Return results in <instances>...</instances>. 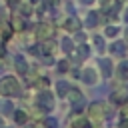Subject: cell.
<instances>
[{"instance_id": "obj_25", "label": "cell", "mask_w": 128, "mask_h": 128, "mask_svg": "<svg viewBox=\"0 0 128 128\" xmlns=\"http://www.w3.org/2000/svg\"><path fill=\"white\" fill-rule=\"evenodd\" d=\"M118 128H128V118H122V122L118 124Z\"/></svg>"}, {"instance_id": "obj_12", "label": "cell", "mask_w": 128, "mask_h": 128, "mask_svg": "<svg viewBox=\"0 0 128 128\" xmlns=\"http://www.w3.org/2000/svg\"><path fill=\"white\" fill-rule=\"evenodd\" d=\"M100 72L104 74V78H110L112 76V62L110 60H102L100 62Z\"/></svg>"}, {"instance_id": "obj_3", "label": "cell", "mask_w": 128, "mask_h": 128, "mask_svg": "<svg viewBox=\"0 0 128 128\" xmlns=\"http://www.w3.org/2000/svg\"><path fill=\"white\" fill-rule=\"evenodd\" d=\"M36 104H38V110H40L42 114H48V112H52V108H54V96H52L48 90H42V92L38 94Z\"/></svg>"}, {"instance_id": "obj_1", "label": "cell", "mask_w": 128, "mask_h": 128, "mask_svg": "<svg viewBox=\"0 0 128 128\" xmlns=\"http://www.w3.org/2000/svg\"><path fill=\"white\" fill-rule=\"evenodd\" d=\"M0 94L2 96H18L20 94V82L16 76H4L0 78Z\"/></svg>"}, {"instance_id": "obj_20", "label": "cell", "mask_w": 128, "mask_h": 128, "mask_svg": "<svg viewBox=\"0 0 128 128\" xmlns=\"http://www.w3.org/2000/svg\"><path fill=\"white\" fill-rule=\"evenodd\" d=\"M92 42H94V46H96L100 52L104 50V40H102V36H94V40H92Z\"/></svg>"}, {"instance_id": "obj_14", "label": "cell", "mask_w": 128, "mask_h": 128, "mask_svg": "<svg viewBox=\"0 0 128 128\" xmlns=\"http://www.w3.org/2000/svg\"><path fill=\"white\" fill-rule=\"evenodd\" d=\"M112 54H116V56L126 54V44H124V42H114V44H112Z\"/></svg>"}, {"instance_id": "obj_4", "label": "cell", "mask_w": 128, "mask_h": 128, "mask_svg": "<svg viewBox=\"0 0 128 128\" xmlns=\"http://www.w3.org/2000/svg\"><path fill=\"white\" fill-rule=\"evenodd\" d=\"M36 36H38L40 40H50V38L54 36V26H52L50 22H42V24H38V28H36Z\"/></svg>"}, {"instance_id": "obj_19", "label": "cell", "mask_w": 128, "mask_h": 128, "mask_svg": "<svg viewBox=\"0 0 128 128\" xmlns=\"http://www.w3.org/2000/svg\"><path fill=\"white\" fill-rule=\"evenodd\" d=\"M62 46H64V50H66V52H72V50H74V46H72V40H70L68 36H66V38H62Z\"/></svg>"}, {"instance_id": "obj_26", "label": "cell", "mask_w": 128, "mask_h": 128, "mask_svg": "<svg viewBox=\"0 0 128 128\" xmlns=\"http://www.w3.org/2000/svg\"><path fill=\"white\" fill-rule=\"evenodd\" d=\"M20 4V0H8V6H12V8H16Z\"/></svg>"}, {"instance_id": "obj_2", "label": "cell", "mask_w": 128, "mask_h": 128, "mask_svg": "<svg viewBox=\"0 0 128 128\" xmlns=\"http://www.w3.org/2000/svg\"><path fill=\"white\" fill-rule=\"evenodd\" d=\"M104 116H106V106H104V102H92V104H88V108H86V118L90 120V122H100V120H104Z\"/></svg>"}, {"instance_id": "obj_21", "label": "cell", "mask_w": 128, "mask_h": 128, "mask_svg": "<svg viewBox=\"0 0 128 128\" xmlns=\"http://www.w3.org/2000/svg\"><path fill=\"white\" fill-rule=\"evenodd\" d=\"M44 128H58V122H56L54 118H50V116H48V118L44 120Z\"/></svg>"}, {"instance_id": "obj_15", "label": "cell", "mask_w": 128, "mask_h": 128, "mask_svg": "<svg viewBox=\"0 0 128 128\" xmlns=\"http://www.w3.org/2000/svg\"><path fill=\"white\" fill-rule=\"evenodd\" d=\"M68 98H70V102L76 104V102L82 100V92H80L78 88H70V90H68Z\"/></svg>"}, {"instance_id": "obj_16", "label": "cell", "mask_w": 128, "mask_h": 128, "mask_svg": "<svg viewBox=\"0 0 128 128\" xmlns=\"http://www.w3.org/2000/svg\"><path fill=\"white\" fill-rule=\"evenodd\" d=\"M98 16H100L98 12H90L88 18H86V26H96L98 24Z\"/></svg>"}, {"instance_id": "obj_28", "label": "cell", "mask_w": 128, "mask_h": 128, "mask_svg": "<svg viewBox=\"0 0 128 128\" xmlns=\"http://www.w3.org/2000/svg\"><path fill=\"white\" fill-rule=\"evenodd\" d=\"M84 4H92V2H96V0H82Z\"/></svg>"}, {"instance_id": "obj_6", "label": "cell", "mask_w": 128, "mask_h": 128, "mask_svg": "<svg viewBox=\"0 0 128 128\" xmlns=\"http://www.w3.org/2000/svg\"><path fill=\"white\" fill-rule=\"evenodd\" d=\"M64 28H66V32H80V28H82V22H80L76 16H70V18H66V22H64Z\"/></svg>"}, {"instance_id": "obj_17", "label": "cell", "mask_w": 128, "mask_h": 128, "mask_svg": "<svg viewBox=\"0 0 128 128\" xmlns=\"http://www.w3.org/2000/svg\"><path fill=\"white\" fill-rule=\"evenodd\" d=\"M0 110L4 112V114H14V106H12V102H2V106H0Z\"/></svg>"}, {"instance_id": "obj_27", "label": "cell", "mask_w": 128, "mask_h": 128, "mask_svg": "<svg viewBox=\"0 0 128 128\" xmlns=\"http://www.w3.org/2000/svg\"><path fill=\"white\" fill-rule=\"evenodd\" d=\"M122 114H124V118H128V106H124V110H122Z\"/></svg>"}, {"instance_id": "obj_8", "label": "cell", "mask_w": 128, "mask_h": 128, "mask_svg": "<svg viewBox=\"0 0 128 128\" xmlns=\"http://www.w3.org/2000/svg\"><path fill=\"white\" fill-rule=\"evenodd\" d=\"M110 100H112L114 104H126V102H128V90H126V88H122V90H114Z\"/></svg>"}, {"instance_id": "obj_10", "label": "cell", "mask_w": 128, "mask_h": 128, "mask_svg": "<svg viewBox=\"0 0 128 128\" xmlns=\"http://www.w3.org/2000/svg\"><path fill=\"white\" fill-rule=\"evenodd\" d=\"M16 70L20 76H26L28 74V62L24 60V56H16Z\"/></svg>"}, {"instance_id": "obj_23", "label": "cell", "mask_w": 128, "mask_h": 128, "mask_svg": "<svg viewBox=\"0 0 128 128\" xmlns=\"http://www.w3.org/2000/svg\"><path fill=\"white\" fill-rule=\"evenodd\" d=\"M44 4L50 6V8H54V6H58V0H44Z\"/></svg>"}, {"instance_id": "obj_24", "label": "cell", "mask_w": 128, "mask_h": 128, "mask_svg": "<svg viewBox=\"0 0 128 128\" xmlns=\"http://www.w3.org/2000/svg\"><path fill=\"white\" fill-rule=\"evenodd\" d=\"M100 2H102V8H104V10H108V8L112 6V0H100Z\"/></svg>"}, {"instance_id": "obj_9", "label": "cell", "mask_w": 128, "mask_h": 128, "mask_svg": "<svg viewBox=\"0 0 128 128\" xmlns=\"http://www.w3.org/2000/svg\"><path fill=\"white\" fill-rule=\"evenodd\" d=\"M116 74H118V78H120L122 82H128V60H122V62L118 64Z\"/></svg>"}, {"instance_id": "obj_18", "label": "cell", "mask_w": 128, "mask_h": 128, "mask_svg": "<svg viewBox=\"0 0 128 128\" xmlns=\"http://www.w3.org/2000/svg\"><path fill=\"white\" fill-rule=\"evenodd\" d=\"M104 34H106L108 38H114V36L118 34V28H116V26H106V30H104Z\"/></svg>"}, {"instance_id": "obj_30", "label": "cell", "mask_w": 128, "mask_h": 128, "mask_svg": "<svg viewBox=\"0 0 128 128\" xmlns=\"http://www.w3.org/2000/svg\"><path fill=\"white\" fill-rule=\"evenodd\" d=\"M126 40H128V30H126Z\"/></svg>"}, {"instance_id": "obj_29", "label": "cell", "mask_w": 128, "mask_h": 128, "mask_svg": "<svg viewBox=\"0 0 128 128\" xmlns=\"http://www.w3.org/2000/svg\"><path fill=\"white\" fill-rule=\"evenodd\" d=\"M124 18H126V20H128V8H126V10H124Z\"/></svg>"}, {"instance_id": "obj_13", "label": "cell", "mask_w": 128, "mask_h": 128, "mask_svg": "<svg viewBox=\"0 0 128 128\" xmlns=\"http://www.w3.org/2000/svg\"><path fill=\"white\" fill-rule=\"evenodd\" d=\"M14 120H16V124H26V120H28V114H26V110H14Z\"/></svg>"}, {"instance_id": "obj_22", "label": "cell", "mask_w": 128, "mask_h": 128, "mask_svg": "<svg viewBox=\"0 0 128 128\" xmlns=\"http://www.w3.org/2000/svg\"><path fill=\"white\" fill-rule=\"evenodd\" d=\"M58 70H60V72H66V70H68V60H60V62H58Z\"/></svg>"}, {"instance_id": "obj_5", "label": "cell", "mask_w": 128, "mask_h": 128, "mask_svg": "<svg viewBox=\"0 0 128 128\" xmlns=\"http://www.w3.org/2000/svg\"><path fill=\"white\" fill-rule=\"evenodd\" d=\"M70 128H92V122H90L86 116L76 114V116L70 120Z\"/></svg>"}, {"instance_id": "obj_7", "label": "cell", "mask_w": 128, "mask_h": 128, "mask_svg": "<svg viewBox=\"0 0 128 128\" xmlns=\"http://www.w3.org/2000/svg\"><path fill=\"white\" fill-rule=\"evenodd\" d=\"M80 78H82L86 84H96L98 74H96V70H94V68H84V70H82V74H80Z\"/></svg>"}, {"instance_id": "obj_11", "label": "cell", "mask_w": 128, "mask_h": 128, "mask_svg": "<svg viewBox=\"0 0 128 128\" xmlns=\"http://www.w3.org/2000/svg\"><path fill=\"white\" fill-rule=\"evenodd\" d=\"M68 90H70V86H68V82H64V80H60V82L56 84V96H58V98H64V96H68Z\"/></svg>"}]
</instances>
